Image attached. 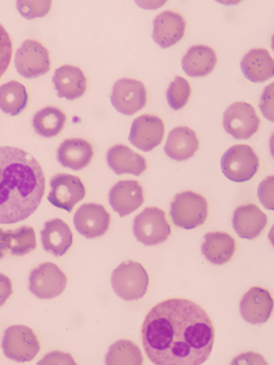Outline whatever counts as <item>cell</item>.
I'll list each match as a JSON object with an SVG mask.
<instances>
[{
	"mask_svg": "<svg viewBox=\"0 0 274 365\" xmlns=\"http://www.w3.org/2000/svg\"><path fill=\"white\" fill-rule=\"evenodd\" d=\"M141 340L154 364L200 365L212 354L215 328L201 305L173 297L156 304L147 313Z\"/></svg>",
	"mask_w": 274,
	"mask_h": 365,
	"instance_id": "6da1fadb",
	"label": "cell"
},
{
	"mask_svg": "<svg viewBox=\"0 0 274 365\" xmlns=\"http://www.w3.org/2000/svg\"><path fill=\"white\" fill-rule=\"evenodd\" d=\"M45 176L38 160L18 148H0V224H16L40 207Z\"/></svg>",
	"mask_w": 274,
	"mask_h": 365,
	"instance_id": "7a4b0ae2",
	"label": "cell"
},
{
	"mask_svg": "<svg viewBox=\"0 0 274 365\" xmlns=\"http://www.w3.org/2000/svg\"><path fill=\"white\" fill-rule=\"evenodd\" d=\"M111 284L121 299L126 302L138 301L148 289V273L136 261H126L114 269Z\"/></svg>",
	"mask_w": 274,
	"mask_h": 365,
	"instance_id": "3957f363",
	"label": "cell"
},
{
	"mask_svg": "<svg viewBox=\"0 0 274 365\" xmlns=\"http://www.w3.org/2000/svg\"><path fill=\"white\" fill-rule=\"evenodd\" d=\"M208 203L199 193L186 191L178 193L171 205V216L177 227L193 230L206 223Z\"/></svg>",
	"mask_w": 274,
	"mask_h": 365,
	"instance_id": "277c9868",
	"label": "cell"
},
{
	"mask_svg": "<svg viewBox=\"0 0 274 365\" xmlns=\"http://www.w3.org/2000/svg\"><path fill=\"white\" fill-rule=\"evenodd\" d=\"M259 157L249 145L239 144L228 148L220 159V168L226 178L234 182H246L259 170Z\"/></svg>",
	"mask_w": 274,
	"mask_h": 365,
	"instance_id": "5b68a950",
	"label": "cell"
},
{
	"mask_svg": "<svg viewBox=\"0 0 274 365\" xmlns=\"http://www.w3.org/2000/svg\"><path fill=\"white\" fill-rule=\"evenodd\" d=\"M133 232L136 240L145 246H156L168 240L171 227L166 218L165 211L151 207L135 217Z\"/></svg>",
	"mask_w": 274,
	"mask_h": 365,
	"instance_id": "8992f818",
	"label": "cell"
},
{
	"mask_svg": "<svg viewBox=\"0 0 274 365\" xmlns=\"http://www.w3.org/2000/svg\"><path fill=\"white\" fill-rule=\"evenodd\" d=\"M1 346L8 359L21 363L34 360L41 349L36 332L24 325L8 327L4 331Z\"/></svg>",
	"mask_w": 274,
	"mask_h": 365,
	"instance_id": "52a82bcc",
	"label": "cell"
},
{
	"mask_svg": "<svg viewBox=\"0 0 274 365\" xmlns=\"http://www.w3.org/2000/svg\"><path fill=\"white\" fill-rule=\"evenodd\" d=\"M66 285V274L53 262L39 264L29 277V289L38 299H55L62 295Z\"/></svg>",
	"mask_w": 274,
	"mask_h": 365,
	"instance_id": "ba28073f",
	"label": "cell"
},
{
	"mask_svg": "<svg viewBox=\"0 0 274 365\" xmlns=\"http://www.w3.org/2000/svg\"><path fill=\"white\" fill-rule=\"evenodd\" d=\"M255 108L247 102H235L224 112L223 125L227 133L236 140H249L260 126Z\"/></svg>",
	"mask_w": 274,
	"mask_h": 365,
	"instance_id": "9c48e42d",
	"label": "cell"
},
{
	"mask_svg": "<svg viewBox=\"0 0 274 365\" xmlns=\"http://www.w3.org/2000/svg\"><path fill=\"white\" fill-rule=\"evenodd\" d=\"M14 64L22 77L36 78L50 71V53L39 41L29 38L18 48Z\"/></svg>",
	"mask_w": 274,
	"mask_h": 365,
	"instance_id": "30bf717a",
	"label": "cell"
},
{
	"mask_svg": "<svg viewBox=\"0 0 274 365\" xmlns=\"http://www.w3.org/2000/svg\"><path fill=\"white\" fill-rule=\"evenodd\" d=\"M111 102L116 111L124 115L137 113L147 102V91L144 83L136 79H118L112 89Z\"/></svg>",
	"mask_w": 274,
	"mask_h": 365,
	"instance_id": "8fae6325",
	"label": "cell"
},
{
	"mask_svg": "<svg viewBox=\"0 0 274 365\" xmlns=\"http://www.w3.org/2000/svg\"><path fill=\"white\" fill-rule=\"evenodd\" d=\"M48 200L59 209L71 212L76 204L85 197L86 187L81 179L68 173H57L51 179Z\"/></svg>",
	"mask_w": 274,
	"mask_h": 365,
	"instance_id": "7c38bea8",
	"label": "cell"
},
{
	"mask_svg": "<svg viewBox=\"0 0 274 365\" xmlns=\"http://www.w3.org/2000/svg\"><path fill=\"white\" fill-rule=\"evenodd\" d=\"M73 224L81 235L93 240L109 230L111 215L101 204H83L73 216Z\"/></svg>",
	"mask_w": 274,
	"mask_h": 365,
	"instance_id": "4fadbf2b",
	"label": "cell"
},
{
	"mask_svg": "<svg viewBox=\"0 0 274 365\" xmlns=\"http://www.w3.org/2000/svg\"><path fill=\"white\" fill-rule=\"evenodd\" d=\"M165 124L158 116L144 114L133 121L128 140L135 148L151 152L163 142Z\"/></svg>",
	"mask_w": 274,
	"mask_h": 365,
	"instance_id": "5bb4252c",
	"label": "cell"
},
{
	"mask_svg": "<svg viewBox=\"0 0 274 365\" xmlns=\"http://www.w3.org/2000/svg\"><path fill=\"white\" fill-rule=\"evenodd\" d=\"M273 299L268 289L251 287L240 301L241 317L247 323L261 325L267 323L273 312Z\"/></svg>",
	"mask_w": 274,
	"mask_h": 365,
	"instance_id": "9a60e30c",
	"label": "cell"
},
{
	"mask_svg": "<svg viewBox=\"0 0 274 365\" xmlns=\"http://www.w3.org/2000/svg\"><path fill=\"white\" fill-rule=\"evenodd\" d=\"M109 202L118 215H130L144 203V189L136 180L118 181L110 190Z\"/></svg>",
	"mask_w": 274,
	"mask_h": 365,
	"instance_id": "2e32d148",
	"label": "cell"
},
{
	"mask_svg": "<svg viewBox=\"0 0 274 365\" xmlns=\"http://www.w3.org/2000/svg\"><path fill=\"white\" fill-rule=\"evenodd\" d=\"M186 20L178 12H161L153 22V38L161 48H168L176 46L186 32Z\"/></svg>",
	"mask_w": 274,
	"mask_h": 365,
	"instance_id": "e0dca14e",
	"label": "cell"
},
{
	"mask_svg": "<svg viewBox=\"0 0 274 365\" xmlns=\"http://www.w3.org/2000/svg\"><path fill=\"white\" fill-rule=\"evenodd\" d=\"M267 224V215L255 204L240 205L235 210L233 226L237 235L243 240H255L265 230Z\"/></svg>",
	"mask_w": 274,
	"mask_h": 365,
	"instance_id": "ac0fdd59",
	"label": "cell"
},
{
	"mask_svg": "<svg viewBox=\"0 0 274 365\" xmlns=\"http://www.w3.org/2000/svg\"><path fill=\"white\" fill-rule=\"evenodd\" d=\"M41 240L45 252L55 257H62L73 245V232L61 218H52L44 224Z\"/></svg>",
	"mask_w": 274,
	"mask_h": 365,
	"instance_id": "d6986e66",
	"label": "cell"
},
{
	"mask_svg": "<svg viewBox=\"0 0 274 365\" xmlns=\"http://www.w3.org/2000/svg\"><path fill=\"white\" fill-rule=\"evenodd\" d=\"M199 138L196 130L188 126H178L169 133L165 145V153L169 158L185 162L192 158L199 150Z\"/></svg>",
	"mask_w": 274,
	"mask_h": 365,
	"instance_id": "ffe728a7",
	"label": "cell"
},
{
	"mask_svg": "<svg viewBox=\"0 0 274 365\" xmlns=\"http://www.w3.org/2000/svg\"><path fill=\"white\" fill-rule=\"evenodd\" d=\"M93 145L83 138H68L59 145L57 159L65 168L78 171L86 168L93 160Z\"/></svg>",
	"mask_w": 274,
	"mask_h": 365,
	"instance_id": "44dd1931",
	"label": "cell"
},
{
	"mask_svg": "<svg viewBox=\"0 0 274 365\" xmlns=\"http://www.w3.org/2000/svg\"><path fill=\"white\" fill-rule=\"evenodd\" d=\"M53 83L59 97L76 100L83 97L87 89V78L79 67L64 65L55 71Z\"/></svg>",
	"mask_w": 274,
	"mask_h": 365,
	"instance_id": "7402d4cb",
	"label": "cell"
},
{
	"mask_svg": "<svg viewBox=\"0 0 274 365\" xmlns=\"http://www.w3.org/2000/svg\"><path fill=\"white\" fill-rule=\"evenodd\" d=\"M106 162L116 175L130 173L141 176L147 168L146 159L126 145H114L106 153Z\"/></svg>",
	"mask_w": 274,
	"mask_h": 365,
	"instance_id": "603a6c76",
	"label": "cell"
},
{
	"mask_svg": "<svg viewBox=\"0 0 274 365\" xmlns=\"http://www.w3.org/2000/svg\"><path fill=\"white\" fill-rule=\"evenodd\" d=\"M241 71L248 81L265 83L274 76V61L265 48H253L240 62Z\"/></svg>",
	"mask_w": 274,
	"mask_h": 365,
	"instance_id": "cb8c5ba5",
	"label": "cell"
},
{
	"mask_svg": "<svg viewBox=\"0 0 274 365\" xmlns=\"http://www.w3.org/2000/svg\"><path fill=\"white\" fill-rule=\"evenodd\" d=\"M201 250L202 254L210 262L216 266H222L234 256L236 252V242L227 232H208L204 236Z\"/></svg>",
	"mask_w": 274,
	"mask_h": 365,
	"instance_id": "d4e9b609",
	"label": "cell"
},
{
	"mask_svg": "<svg viewBox=\"0 0 274 365\" xmlns=\"http://www.w3.org/2000/svg\"><path fill=\"white\" fill-rule=\"evenodd\" d=\"M218 56L208 46H191L182 58V68L190 77L208 76L215 68Z\"/></svg>",
	"mask_w": 274,
	"mask_h": 365,
	"instance_id": "484cf974",
	"label": "cell"
},
{
	"mask_svg": "<svg viewBox=\"0 0 274 365\" xmlns=\"http://www.w3.org/2000/svg\"><path fill=\"white\" fill-rule=\"evenodd\" d=\"M66 121V115L62 110L56 107H45L36 112L32 125L39 135L52 138L62 132Z\"/></svg>",
	"mask_w": 274,
	"mask_h": 365,
	"instance_id": "4316f807",
	"label": "cell"
},
{
	"mask_svg": "<svg viewBox=\"0 0 274 365\" xmlns=\"http://www.w3.org/2000/svg\"><path fill=\"white\" fill-rule=\"evenodd\" d=\"M29 103V93L21 83L9 81L0 86V110L8 115H19Z\"/></svg>",
	"mask_w": 274,
	"mask_h": 365,
	"instance_id": "83f0119b",
	"label": "cell"
},
{
	"mask_svg": "<svg viewBox=\"0 0 274 365\" xmlns=\"http://www.w3.org/2000/svg\"><path fill=\"white\" fill-rule=\"evenodd\" d=\"M143 362L140 348L130 340L114 342L106 356V364L108 365H141Z\"/></svg>",
	"mask_w": 274,
	"mask_h": 365,
	"instance_id": "f1b7e54d",
	"label": "cell"
},
{
	"mask_svg": "<svg viewBox=\"0 0 274 365\" xmlns=\"http://www.w3.org/2000/svg\"><path fill=\"white\" fill-rule=\"evenodd\" d=\"M9 252L12 256L22 257L36 248V235L31 226H21L17 230H8Z\"/></svg>",
	"mask_w": 274,
	"mask_h": 365,
	"instance_id": "f546056e",
	"label": "cell"
},
{
	"mask_svg": "<svg viewBox=\"0 0 274 365\" xmlns=\"http://www.w3.org/2000/svg\"><path fill=\"white\" fill-rule=\"evenodd\" d=\"M190 96H191V86L189 81L181 76L176 77L167 91V101L169 107L175 111L183 109L189 101Z\"/></svg>",
	"mask_w": 274,
	"mask_h": 365,
	"instance_id": "4dcf8cb0",
	"label": "cell"
},
{
	"mask_svg": "<svg viewBox=\"0 0 274 365\" xmlns=\"http://www.w3.org/2000/svg\"><path fill=\"white\" fill-rule=\"evenodd\" d=\"M52 1L41 0V1H18L17 9L22 17L31 20L42 18L50 12Z\"/></svg>",
	"mask_w": 274,
	"mask_h": 365,
	"instance_id": "1f68e13d",
	"label": "cell"
},
{
	"mask_svg": "<svg viewBox=\"0 0 274 365\" xmlns=\"http://www.w3.org/2000/svg\"><path fill=\"white\" fill-rule=\"evenodd\" d=\"M12 40L5 26L0 22V78L7 73L12 58Z\"/></svg>",
	"mask_w": 274,
	"mask_h": 365,
	"instance_id": "d6a6232c",
	"label": "cell"
},
{
	"mask_svg": "<svg viewBox=\"0 0 274 365\" xmlns=\"http://www.w3.org/2000/svg\"><path fill=\"white\" fill-rule=\"evenodd\" d=\"M274 177L269 176L265 180L261 181L258 187V197L260 200L263 207L269 211L274 210Z\"/></svg>",
	"mask_w": 274,
	"mask_h": 365,
	"instance_id": "836d02e7",
	"label": "cell"
},
{
	"mask_svg": "<svg viewBox=\"0 0 274 365\" xmlns=\"http://www.w3.org/2000/svg\"><path fill=\"white\" fill-rule=\"evenodd\" d=\"M273 89L274 83L268 86L267 88L263 93L260 99V109L263 115L267 118L269 121H274L273 115Z\"/></svg>",
	"mask_w": 274,
	"mask_h": 365,
	"instance_id": "e575fe53",
	"label": "cell"
},
{
	"mask_svg": "<svg viewBox=\"0 0 274 365\" xmlns=\"http://www.w3.org/2000/svg\"><path fill=\"white\" fill-rule=\"evenodd\" d=\"M39 364H76L75 360L73 356L69 354H64V352L54 351L50 352L46 354L42 360L39 362Z\"/></svg>",
	"mask_w": 274,
	"mask_h": 365,
	"instance_id": "d590c367",
	"label": "cell"
},
{
	"mask_svg": "<svg viewBox=\"0 0 274 365\" xmlns=\"http://www.w3.org/2000/svg\"><path fill=\"white\" fill-rule=\"evenodd\" d=\"M12 294V282L10 277L0 273V307L5 305Z\"/></svg>",
	"mask_w": 274,
	"mask_h": 365,
	"instance_id": "8d00e7d4",
	"label": "cell"
},
{
	"mask_svg": "<svg viewBox=\"0 0 274 365\" xmlns=\"http://www.w3.org/2000/svg\"><path fill=\"white\" fill-rule=\"evenodd\" d=\"M9 252V234L8 230L0 228V260Z\"/></svg>",
	"mask_w": 274,
	"mask_h": 365,
	"instance_id": "74e56055",
	"label": "cell"
},
{
	"mask_svg": "<svg viewBox=\"0 0 274 365\" xmlns=\"http://www.w3.org/2000/svg\"><path fill=\"white\" fill-rule=\"evenodd\" d=\"M140 6H143L145 9H157L159 6H163L165 4V1H161V3H157V1H149V3H137Z\"/></svg>",
	"mask_w": 274,
	"mask_h": 365,
	"instance_id": "f35d334b",
	"label": "cell"
}]
</instances>
